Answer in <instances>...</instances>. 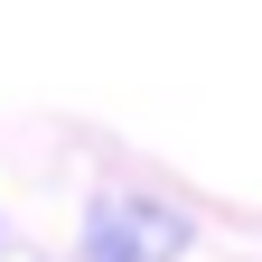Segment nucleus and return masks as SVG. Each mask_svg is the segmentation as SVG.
<instances>
[{
	"label": "nucleus",
	"mask_w": 262,
	"mask_h": 262,
	"mask_svg": "<svg viewBox=\"0 0 262 262\" xmlns=\"http://www.w3.org/2000/svg\"><path fill=\"white\" fill-rule=\"evenodd\" d=\"M196 244V225L169 206V196H94L84 206V234H75V262H178Z\"/></svg>",
	"instance_id": "1"
}]
</instances>
